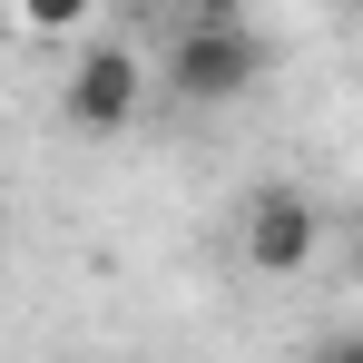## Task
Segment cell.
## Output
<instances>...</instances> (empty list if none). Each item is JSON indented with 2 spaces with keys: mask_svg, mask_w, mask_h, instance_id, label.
Listing matches in <instances>:
<instances>
[{
  "mask_svg": "<svg viewBox=\"0 0 363 363\" xmlns=\"http://www.w3.org/2000/svg\"><path fill=\"white\" fill-rule=\"evenodd\" d=\"M138 99H147V69L128 40H89L79 60H69V89H60V118L89 128V138H118L138 128Z\"/></svg>",
  "mask_w": 363,
  "mask_h": 363,
  "instance_id": "cell-2",
  "label": "cell"
},
{
  "mask_svg": "<svg viewBox=\"0 0 363 363\" xmlns=\"http://www.w3.org/2000/svg\"><path fill=\"white\" fill-rule=\"evenodd\" d=\"M236 245L255 275H304L314 265V245H324V216H314V196L304 186H255L236 216Z\"/></svg>",
  "mask_w": 363,
  "mask_h": 363,
  "instance_id": "cell-3",
  "label": "cell"
},
{
  "mask_svg": "<svg viewBox=\"0 0 363 363\" xmlns=\"http://www.w3.org/2000/svg\"><path fill=\"white\" fill-rule=\"evenodd\" d=\"M157 69H167V89L177 99H245L255 79H265V40L245 30V20H177V40L157 50Z\"/></svg>",
  "mask_w": 363,
  "mask_h": 363,
  "instance_id": "cell-1",
  "label": "cell"
},
{
  "mask_svg": "<svg viewBox=\"0 0 363 363\" xmlns=\"http://www.w3.org/2000/svg\"><path fill=\"white\" fill-rule=\"evenodd\" d=\"M10 10H20V30L69 40V30H89V10H99V0H10Z\"/></svg>",
  "mask_w": 363,
  "mask_h": 363,
  "instance_id": "cell-4",
  "label": "cell"
},
{
  "mask_svg": "<svg viewBox=\"0 0 363 363\" xmlns=\"http://www.w3.org/2000/svg\"><path fill=\"white\" fill-rule=\"evenodd\" d=\"M157 10H177V20H245V0H157Z\"/></svg>",
  "mask_w": 363,
  "mask_h": 363,
  "instance_id": "cell-5",
  "label": "cell"
},
{
  "mask_svg": "<svg viewBox=\"0 0 363 363\" xmlns=\"http://www.w3.org/2000/svg\"><path fill=\"white\" fill-rule=\"evenodd\" d=\"M354 275H363V226H354Z\"/></svg>",
  "mask_w": 363,
  "mask_h": 363,
  "instance_id": "cell-7",
  "label": "cell"
},
{
  "mask_svg": "<svg viewBox=\"0 0 363 363\" xmlns=\"http://www.w3.org/2000/svg\"><path fill=\"white\" fill-rule=\"evenodd\" d=\"M314 363H363V334H334V344H324Z\"/></svg>",
  "mask_w": 363,
  "mask_h": 363,
  "instance_id": "cell-6",
  "label": "cell"
}]
</instances>
